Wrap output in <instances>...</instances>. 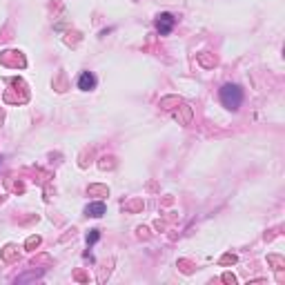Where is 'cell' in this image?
<instances>
[{"instance_id":"1","label":"cell","mask_w":285,"mask_h":285,"mask_svg":"<svg viewBox=\"0 0 285 285\" xmlns=\"http://www.w3.org/2000/svg\"><path fill=\"white\" fill-rule=\"evenodd\" d=\"M219 98H221V103H223L225 109H229V112H236V109L243 105L245 94H243V89H241V85L225 83L223 87H221V92H219Z\"/></svg>"},{"instance_id":"2","label":"cell","mask_w":285,"mask_h":285,"mask_svg":"<svg viewBox=\"0 0 285 285\" xmlns=\"http://www.w3.org/2000/svg\"><path fill=\"white\" fill-rule=\"evenodd\" d=\"M154 25H156V32H158L160 36H167V33H172L174 25H176V18H174L172 14H167V11H163V14L156 16Z\"/></svg>"},{"instance_id":"3","label":"cell","mask_w":285,"mask_h":285,"mask_svg":"<svg viewBox=\"0 0 285 285\" xmlns=\"http://www.w3.org/2000/svg\"><path fill=\"white\" fill-rule=\"evenodd\" d=\"M96 76L92 74V71H83V74L78 76V89H83V92H92L94 87H96Z\"/></svg>"},{"instance_id":"4","label":"cell","mask_w":285,"mask_h":285,"mask_svg":"<svg viewBox=\"0 0 285 285\" xmlns=\"http://www.w3.org/2000/svg\"><path fill=\"white\" fill-rule=\"evenodd\" d=\"M107 212V207H105L103 201H96V203H89L87 207H85V214L92 216V219H100V216Z\"/></svg>"},{"instance_id":"5","label":"cell","mask_w":285,"mask_h":285,"mask_svg":"<svg viewBox=\"0 0 285 285\" xmlns=\"http://www.w3.org/2000/svg\"><path fill=\"white\" fill-rule=\"evenodd\" d=\"M98 239H100L98 229H89V234H87V245H89V248H92L94 243H98Z\"/></svg>"}]
</instances>
